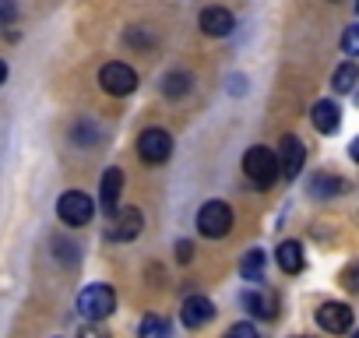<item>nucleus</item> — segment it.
Segmentation results:
<instances>
[{
    "label": "nucleus",
    "mask_w": 359,
    "mask_h": 338,
    "mask_svg": "<svg viewBox=\"0 0 359 338\" xmlns=\"http://www.w3.org/2000/svg\"><path fill=\"white\" fill-rule=\"evenodd\" d=\"M278 268H282L285 275H299V271H303V247H299L296 240L278 243Z\"/></svg>",
    "instance_id": "4468645a"
},
{
    "label": "nucleus",
    "mask_w": 359,
    "mask_h": 338,
    "mask_svg": "<svg viewBox=\"0 0 359 338\" xmlns=\"http://www.w3.org/2000/svg\"><path fill=\"white\" fill-rule=\"evenodd\" d=\"M310 120H313V127H317L320 134H334V130H338V123H341V116H338V106H334V102H327V99L313 102V109H310Z\"/></svg>",
    "instance_id": "ddd939ff"
},
{
    "label": "nucleus",
    "mask_w": 359,
    "mask_h": 338,
    "mask_svg": "<svg viewBox=\"0 0 359 338\" xmlns=\"http://www.w3.org/2000/svg\"><path fill=\"white\" fill-rule=\"evenodd\" d=\"M57 215H60L67 226H88L92 215H95V205H92L88 194L67 191V194H60V201H57Z\"/></svg>",
    "instance_id": "7ed1b4c3"
},
{
    "label": "nucleus",
    "mask_w": 359,
    "mask_h": 338,
    "mask_svg": "<svg viewBox=\"0 0 359 338\" xmlns=\"http://www.w3.org/2000/svg\"><path fill=\"white\" fill-rule=\"evenodd\" d=\"M355 81H359V67L348 60V64H341L334 74H331V85H334V92H352L355 88Z\"/></svg>",
    "instance_id": "f3484780"
},
{
    "label": "nucleus",
    "mask_w": 359,
    "mask_h": 338,
    "mask_svg": "<svg viewBox=\"0 0 359 338\" xmlns=\"http://www.w3.org/2000/svg\"><path fill=\"white\" fill-rule=\"evenodd\" d=\"M113 310H116V292H113L109 285H88V289H81V296H78V313H81L85 320L99 324V320H106Z\"/></svg>",
    "instance_id": "f257e3e1"
},
{
    "label": "nucleus",
    "mask_w": 359,
    "mask_h": 338,
    "mask_svg": "<svg viewBox=\"0 0 359 338\" xmlns=\"http://www.w3.org/2000/svg\"><path fill=\"white\" fill-rule=\"evenodd\" d=\"M341 278H345V282H341L345 289H352V292H359V268H348V271H345Z\"/></svg>",
    "instance_id": "b1692460"
},
{
    "label": "nucleus",
    "mask_w": 359,
    "mask_h": 338,
    "mask_svg": "<svg viewBox=\"0 0 359 338\" xmlns=\"http://www.w3.org/2000/svg\"><path fill=\"white\" fill-rule=\"evenodd\" d=\"M15 22V0H0V25Z\"/></svg>",
    "instance_id": "5701e85b"
},
{
    "label": "nucleus",
    "mask_w": 359,
    "mask_h": 338,
    "mask_svg": "<svg viewBox=\"0 0 359 338\" xmlns=\"http://www.w3.org/2000/svg\"><path fill=\"white\" fill-rule=\"evenodd\" d=\"M198 229H201L205 236H212V240L226 236V233L233 229V208L222 205V201H208V205L198 212Z\"/></svg>",
    "instance_id": "20e7f679"
},
{
    "label": "nucleus",
    "mask_w": 359,
    "mask_h": 338,
    "mask_svg": "<svg viewBox=\"0 0 359 338\" xmlns=\"http://www.w3.org/2000/svg\"><path fill=\"white\" fill-rule=\"evenodd\" d=\"M355 8H359V4H355Z\"/></svg>",
    "instance_id": "c756f323"
},
{
    "label": "nucleus",
    "mask_w": 359,
    "mask_h": 338,
    "mask_svg": "<svg viewBox=\"0 0 359 338\" xmlns=\"http://www.w3.org/2000/svg\"><path fill=\"white\" fill-rule=\"evenodd\" d=\"M341 50H345L348 57H359V25H348V29H345V36H341Z\"/></svg>",
    "instance_id": "412c9836"
},
{
    "label": "nucleus",
    "mask_w": 359,
    "mask_h": 338,
    "mask_svg": "<svg viewBox=\"0 0 359 338\" xmlns=\"http://www.w3.org/2000/svg\"><path fill=\"white\" fill-rule=\"evenodd\" d=\"M233 15L226 11V8H208V11H201V29H205V36H229L233 32Z\"/></svg>",
    "instance_id": "f8f14e48"
},
{
    "label": "nucleus",
    "mask_w": 359,
    "mask_h": 338,
    "mask_svg": "<svg viewBox=\"0 0 359 338\" xmlns=\"http://www.w3.org/2000/svg\"><path fill=\"white\" fill-rule=\"evenodd\" d=\"M243 306H247L254 317H264V320H271L275 310H278V303H275L271 292H247V296H243Z\"/></svg>",
    "instance_id": "2eb2a0df"
},
{
    "label": "nucleus",
    "mask_w": 359,
    "mask_h": 338,
    "mask_svg": "<svg viewBox=\"0 0 359 338\" xmlns=\"http://www.w3.org/2000/svg\"><path fill=\"white\" fill-rule=\"evenodd\" d=\"M317 324H320L324 331H331V334H341V331L352 327V310H348L345 303H324V306L317 310Z\"/></svg>",
    "instance_id": "6e6552de"
},
{
    "label": "nucleus",
    "mask_w": 359,
    "mask_h": 338,
    "mask_svg": "<svg viewBox=\"0 0 359 338\" xmlns=\"http://www.w3.org/2000/svg\"><path fill=\"white\" fill-rule=\"evenodd\" d=\"M243 173L257 184V187H271L278 180V155L268 148H250L243 155Z\"/></svg>",
    "instance_id": "f03ea898"
},
{
    "label": "nucleus",
    "mask_w": 359,
    "mask_h": 338,
    "mask_svg": "<svg viewBox=\"0 0 359 338\" xmlns=\"http://www.w3.org/2000/svg\"><path fill=\"white\" fill-rule=\"evenodd\" d=\"M341 191H345V180H338V177H313L310 180V194L313 198H334Z\"/></svg>",
    "instance_id": "a211bd4d"
},
{
    "label": "nucleus",
    "mask_w": 359,
    "mask_h": 338,
    "mask_svg": "<svg viewBox=\"0 0 359 338\" xmlns=\"http://www.w3.org/2000/svg\"><path fill=\"white\" fill-rule=\"evenodd\" d=\"M278 169L292 180V177H299V169H303V162H306V148H303V141L299 137H292V134H285L282 141H278Z\"/></svg>",
    "instance_id": "0eeeda50"
},
{
    "label": "nucleus",
    "mask_w": 359,
    "mask_h": 338,
    "mask_svg": "<svg viewBox=\"0 0 359 338\" xmlns=\"http://www.w3.org/2000/svg\"><path fill=\"white\" fill-rule=\"evenodd\" d=\"M352 338H359V331H355V334H352Z\"/></svg>",
    "instance_id": "c85d7f7f"
},
{
    "label": "nucleus",
    "mask_w": 359,
    "mask_h": 338,
    "mask_svg": "<svg viewBox=\"0 0 359 338\" xmlns=\"http://www.w3.org/2000/svg\"><path fill=\"white\" fill-rule=\"evenodd\" d=\"M165 331H169V320H162V317H144L141 320V338H165Z\"/></svg>",
    "instance_id": "aec40b11"
},
{
    "label": "nucleus",
    "mask_w": 359,
    "mask_h": 338,
    "mask_svg": "<svg viewBox=\"0 0 359 338\" xmlns=\"http://www.w3.org/2000/svg\"><path fill=\"white\" fill-rule=\"evenodd\" d=\"M120 187H123V173H120V169H109V173L102 177V187H99V198H102L106 215H116V208H120Z\"/></svg>",
    "instance_id": "9b49d317"
},
{
    "label": "nucleus",
    "mask_w": 359,
    "mask_h": 338,
    "mask_svg": "<svg viewBox=\"0 0 359 338\" xmlns=\"http://www.w3.org/2000/svg\"><path fill=\"white\" fill-rule=\"evenodd\" d=\"M78 338H109V334H106L102 327H95V324H88V327H81V331H78Z\"/></svg>",
    "instance_id": "a878e982"
},
{
    "label": "nucleus",
    "mask_w": 359,
    "mask_h": 338,
    "mask_svg": "<svg viewBox=\"0 0 359 338\" xmlns=\"http://www.w3.org/2000/svg\"><path fill=\"white\" fill-rule=\"evenodd\" d=\"M141 212L137 208H123V212H116V222H113V229H109V240H116V243H123V240H134L137 233H141Z\"/></svg>",
    "instance_id": "1a4fd4ad"
},
{
    "label": "nucleus",
    "mask_w": 359,
    "mask_h": 338,
    "mask_svg": "<svg viewBox=\"0 0 359 338\" xmlns=\"http://www.w3.org/2000/svg\"><path fill=\"white\" fill-rule=\"evenodd\" d=\"M176 257H180V261H184V264H187V261L194 257V247H191L187 240H180V243H176Z\"/></svg>",
    "instance_id": "393cba45"
},
{
    "label": "nucleus",
    "mask_w": 359,
    "mask_h": 338,
    "mask_svg": "<svg viewBox=\"0 0 359 338\" xmlns=\"http://www.w3.org/2000/svg\"><path fill=\"white\" fill-rule=\"evenodd\" d=\"M240 271H243V278H250V282H261V275H264V254H261V250H250V254L243 257Z\"/></svg>",
    "instance_id": "6ab92c4d"
},
{
    "label": "nucleus",
    "mask_w": 359,
    "mask_h": 338,
    "mask_svg": "<svg viewBox=\"0 0 359 338\" xmlns=\"http://www.w3.org/2000/svg\"><path fill=\"white\" fill-rule=\"evenodd\" d=\"M4 78H8V67H4V60H0V85H4Z\"/></svg>",
    "instance_id": "cd10ccee"
},
{
    "label": "nucleus",
    "mask_w": 359,
    "mask_h": 338,
    "mask_svg": "<svg viewBox=\"0 0 359 338\" xmlns=\"http://www.w3.org/2000/svg\"><path fill=\"white\" fill-rule=\"evenodd\" d=\"M99 85H102V92H109V95H130V92L137 88V74H134L127 64H106V67L99 71Z\"/></svg>",
    "instance_id": "39448f33"
},
{
    "label": "nucleus",
    "mask_w": 359,
    "mask_h": 338,
    "mask_svg": "<svg viewBox=\"0 0 359 338\" xmlns=\"http://www.w3.org/2000/svg\"><path fill=\"white\" fill-rule=\"evenodd\" d=\"M212 317H215L212 299H205V296H187L184 299V324L187 327H205Z\"/></svg>",
    "instance_id": "9d476101"
},
{
    "label": "nucleus",
    "mask_w": 359,
    "mask_h": 338,
    "mask_svg": "<svg viewBox=\"0 0 359 338\" xmlns=\"http://www.w3.org/2000/svg\"><path fill=\"white\" fill-rule=\"evenodd\" d=\"M169 151H172V137L165 134V130H158V127H151V130H144L141 137H137V155L144 158V162H165L169 158Z\"/></svg>",
    "instance_id": "423d86ee"
},
{
    "label": "nucleus",
    "mask_w": 359,
    "mask_h": 338,
    "mask_svg": "<svg viewBox=\"0 0 359 338\" xmlns=\"http://www.w3.org/2000/svg\"><path fill=\"white\" fill-rule=\"evenodd\" d=\"M191 85H194V78H191V74H184V71H172V74H165L162 92H165L169 99H180V95H187V92H191Z\"/></svg>",
    "instance_id": "dca6fc26"
},
{
    "label": "nucleus",
    "mask_w": 359,
    "mask_h": 338,
    "mask_svg": "<svg viewBox=\"0 0 359 338\" xmlns=\"http://www.w3.org/2000/svg\"><path fill=\"white\" fill-rule=\"evenodd\" d=\"M226 338H261V334H257V327H254L250 320H240V324H233V327L226 331Z\"/></svg>",
    "instance_id": "4be33fe9"
},
{
    "label": "nucleus",
    "mask_w": 359,
    "mask_h": 338,
    "mask_svg": "<svg viewBox=\"0 0 359 338\" xmlns=\"http://www.w3.org/2000/svg\"><path fill=\"white\" fill-rule=\"evenodd\" d=\"M348 155H352V158H355V162H359V137H355V141H352V144H348Z\"/></svg>",
    "instance_id": "bb28decb"
}]
</instances>
